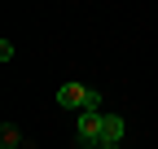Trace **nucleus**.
I'll return each mask as SVG.
<instances>
[{"instance_id":"f257e3e1","label":"nucleus","mask_w":158,"mask_h":149,"mask_svg":"<svg viewBox=\"0 0 158 149\" xmlns=\"http://www.w3.org/2000/svg\"><path fill=\"white\" fill-rule=\"evenodd\" d=\"M57 105L84 114V110H97V105H101V92L88 88V83H62V88H57Z\"/></svg>"},{"instance_id":"f03ea898","label":"nucleus","mask_w":158,"mask_h":149,"mask_svg":"<svg viewBox=\"0 0 158 149\" xmlns=\"http://www.w3.org/2000/svg\"><path fill=\"white\" fill-rule=\"evenodd\" d=\"M101 127H106V114L101 110H84L79 114V145H101Z\"/></svg>"},{"instance_id":"7ed1b4c3","label":"nucleus","mask_w":158,"mask_h":149,"mask_svg":"<svg viewBox=\"0 0 158 149\" xmlns=\"http://www.w3.org/2000/svg\"><path fill=\"white\" fill-rule=\"evenodd\" d=\"M123 132H127V123L118 119V114H106V127H101V145H97V149H118Z\"/></svg>"}]
</instances>
